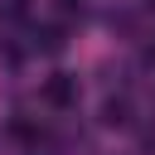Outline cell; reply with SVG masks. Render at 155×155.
Instances as JSON below:
<instances>
[{"label":"cell","mask_w":155,"mask_h":155,"mask_svg":"<svg viewBox=\"0 0 155 155\" xmlns=\"http://www.w3.org/2000/svg\"><path fill=\"white\" fill-rule=\"evenodd\" d=\"M73 97V82H48V102H68Z\"/></svg>","instance_id":"cell-1"}]
</instances>
